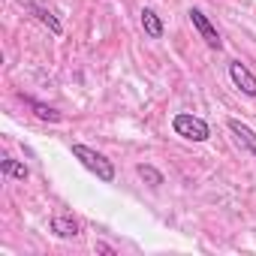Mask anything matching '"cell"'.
Returning a JSON list of instances; mask_svg holds the SVG:
<instances>
[{
    "mask_svg": "<svg viewBox=\"0 0 256 256\" xmlns=\"http://www.w3.org/2000/svg\"><path fill=\"white\" fill-rule=\"evenodd\" d=\"M72 157H76L88 172H94L102 184H112V181H114V166H112V160H108L106 154H100V151H94V148L76 142V145H72Z\"/></svg>",
    "mask_w": 256,
    "mask_h": 256,
    "instance_id": "1",
    "label": "cell"
},
{
    "mask_svg": "<svg viewBox=\"0 0 256 256\" xmlns=\"http://www.w3.org/2000/svg\"><path fill=\"white\" fill-rule=\"evenodd\" d=\"M172 130H175V136H181V139H187V142H205V139L211 136V126H208L202 118L190 114V112H178V114L172 118Z\"/></svg>",
    "mask_w": 256,
    "mask_h": 256,
    "instance_id": "2",
    "label": "cell"
},
{
    "mask_svg": "<svg viewBox=\"0 0 256 256\" xmlns=\"http://www.w3.org/2000/svg\"><path fill=\"white\" fill-rule=\"evenodd\" d=\"M187 16H190V24L196 28V34H199V36L205 40V46H208V48H214V52H220V48H223V40H220L217 28H214V24L208 22V16H205L202 10H196V6H193V10H190Z\"/></svg>",
    "mask_w": 256,
    "mask_h": 256,
    "instance_id": "3",
    "label": "cell"
},
{
    "mask_svg": "<svg viewBox=\"0 0 256 256\" xmlns=\"http://www.w3.org/2000/svg\"><path fill=\"white\" fill-rule=\"evenodd\" d=\"M229 78H232V84H235L244 96H256V76H253L241 60H232V64H229Z\"/></svg>",
    "mask_w": 256,
    "mask_h": 256,
    "instance_id": "4",
    "label": "cell"
},
{
    "mask_svg": "<svg viewBox=\"0 0 256 256\" xmlns=\"http://www.w3.org/2000/svg\"><path fill=\"white\" fill-rule=\"evenodd\" d=\"M226 126H229V133L235 136V142H238L250 157H256V133L250 130V126H247V124H241L238 118H229V120H226Z\"/></svg>",
    "mask_w": 256,
    "mask_h": 256,
    "instance_id": "5",
    "label": "cell"
},
{
    "mask_svg": "<svg viewBox=\"0 0 256 256\" xmlns=\"http://www.w3.org/2000/svg\"><path fill=\"white\" fill-rule=\"evenodd\" d=\"M0 175H4V178H16V181H28L30 172H28L24 163H18L10 154H4V157H0Z\"/></svg>",
    "mask_w": 256,
    "mask_h": 256,
    "instance_id": "6",
    "label": "cell"
},
{
    "mask_svg": "<svg viewBox=\"0 0 256 256\" xmlns=\"http://www.w3.org/2000/svg\"><path fill=\"white\" fill-rule=\"evenodd\" d=\"M52 232L58 238H76L78 235V223L70 217V214H54L52 217Z\"/></svg>",
    "mask_w": 256,
    "mask_h": 256,
    "instance_id": "7",
    "label": "cell"
},
{
    "mask_svg": "<svg viewBox=\"0 0 256 256\" xmlns=\"http://www.w3.org/2000/svg\"><path fill=\"white\" fill-rule=\"evenodd\" d=\"M24 6H28V10H30V12H34V16H36V18H40V22H42V24H46V28H48V30H52L54 36H60V34H64L60 22H58V18H54V16H52V12L46 10V6H36L34 0H24Z\"/></svg>",
    "mask_w": 256,
    "mask_h": 256,
    "instance_id": "8",
    "label": "cell"
},
{
    "mask_svg": "<svg viewBox=\"0 0 256 256\" xmlns=\"http://www.w3.org/2000/svg\"><path fill=\"white\" fill-rule=\"evenodd\" d=\"M142 28H145V34L151 36V40H160L163 36V18L154 12V10H142Z\"/></svg>",
    "mask_w": 256,
    "mask_h": 256,
    "instance_id": "9",
    "label": "cell"
},
{
    "mask_svg": "<svg viewBox=\"0 0 256 256\" xmlns=\"http://www.w3.org/2000/svg\"><path fill=\"white\" fill-rule=\"evenodd\" d=\"M28 106L34 108V114L40 118V120H52V124H58L64 114L58 112V108H52V106H46V102H36V100H28Z\"/></svg>",
    "mask_w": 256,
    "mask_h": 256,
    "instance_id": "10",
    "label": "cell"
},
{
    "mask_svg": "<svg viewBox=\"0 0 256 256\" xmlns=\"http://www.w3.org/2000/svg\"><path fill=\"white\" fill-rule=\"evenodd\" d=\"M136 175H139L148 187H160V184H163V172L154 169V166H148V163H139V166H136Z\"/></svg>",
    "mask_w": 256,
    "mask_h": 256,
    "instance_id": "11",
    "label": "cell"
},
{
    "mask_svg": "<svg viewBox=\"0 0 256 256\" xmlns=\"http://www.w3.org/2000/svg\"><path fill=\"white\" fill-rule=\"evenodd\" d=\"M94 250H96V253H106V256H114V247H112V244H102V241H96Z\"/></svg>",
    "mask_w": 256,
    "mask_h": 256,
    "instance_id": "12",
    "label": "cell"
}]
</instances>
